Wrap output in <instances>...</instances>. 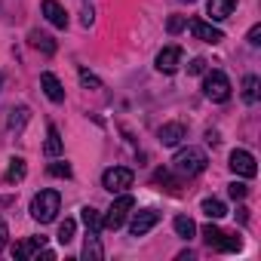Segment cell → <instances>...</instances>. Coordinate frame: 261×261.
Instances as JSON below:
<instances>
[{
    "label": "cell",
    "mask_w": 261,
    "mask_h": 261,
    "mask_svg": "<svg viewBox=\"0 0 261 261\" xmlns=\"http://www.w3.org/2000/svg\"><path fill=\"white\" fill-rule=\"evenodd\" d=\"M59 206H62L59 191H40V194L31 200V215H34V221L49 224V221L59 215Z\"/></svg>",
    "instance_id": "cell-1"
},
{
    "label": "cell",
    "mask_w": 261,
    "mask_h": 261,
    "mask_svg": "<svg viewBox=\"0 0 261 261\" xmlns=\"http://www.w3.org/2000/svg\"><path fill=\"white\" fill-rule=\"evenodd\" d=\"M237 175H243V178H255L258 175V166H255V157L249 154V151H233L230 154V163H227Z\"/></svg>",
    "instance_id": "cell-8"
},
{
    "label": "cell",
    "mask_w": 261,
    "mask_h": 261,
    "mask_svg": "<svg viewBox=\"0 0 261 261\" xmlns=\"http://www.w3.org/2000/svg\"><path fill=\"white\" fill-rule=\"evenodd\" d=\"M25 172H28L25 160H22V157H13V160H10L7 175H4V181H7V185H16V181H22V178H25Z\"/></svg>",
    "instance_id": "cell-16"
},
{
    "label": "cell",
    "mask_w": 261,
    "mask_h": 261,
    "mask_svg": "<svg viewBox=\"0 0 261 261\" xmlns=\"http://www.w3.org/2000/svg\"><path fill=\"white\" fill-rule=\"evenodd\" d=\"M233 10H237V0H209L206 4V13L212 22H224Z\"/></svg>",
    "instance_id": "cell-13"
},
{
    "label": "cell",
    "mask_w": 261,
    "mask_h": 261,
    "mask_svg": "<svg viewBox=\"0 0 261 261\" xmlns=\"http://www.w3.org/2000/svg\"><path fill=\"white\" fill-rule=\"evenodd\" d=\"M172 227H175V233H178V237H185V240H191V237L197 233V224H194L188 215H178V218L172 221Z\"/></svg>",
    "instance_id": "cell-22"
},
{
    "label": "cell",
    "mask_w": 261,
    "mask_h": 261,
    "mask_svg": "<svg viewBox=\"0 0 261 261\" xmlns=\"http://www.w3.org/2000/svg\"><path fill=\"white\" fill-rule=\"evenodd\" d=\"M133 169H126V166H111V169H105V175H101V188L105 191H111V194H123L126 188H133Z\"/></svg>",
    "instance_id": "cell-4"
},
{
    "label": "cell",
    "mask_w": 261,
    "mask_h": 261,
    "mask_svg": "<svg viewBox=\"0 0 261 261\" xmlns=\"http://www.w3.org/2000/svg\"><path fill=\"white\" fill-rule=\"evenodd\" d=\"M43 151L49 154V157H59L62 151H65V142H62V133L56 126H49L46 129V145H43Z\"/></svg>",
    "instance_id": "cell-15"
},
{
    "label": "cell",
    "mask_w": 261,
    "mask_h": 261,
    "mask_svg": "<svg viewBox=\"0 0 261 261\" xmlns=\"http://www.w3.org/2000/svg\"><path fill=\"white\" fill-rule=\"evenodd\" d=\"M157 224H160V212L157 209H142V212H136L133 224H129V233H133V237H145Z\"/></svg>",
    "instance_id": "cell-6"
},
{
    "label": "cell",
    "mask_w": 261,
    "mask_h": 261,
    "mask_svg": "<svg viewBox=\"0 0 261 261\" xmlns=\"http://www.w3.org/2000/svg\"><path fill=\"white\" fill-rule=\"evenodd\" d=\"M185 136H188L185 123H166V126H160V142H163L166 148H175Z\"/></svg>",
    "instance_id": "cell-12"
},
{
    "label": "cell",
    "mask_w": 261,
    "mask_h": 261,
    "mask_svg": "<svg viewBox=\"0 0 261 261\" xmlns=\"http://www.w3.org/2000/svg\"><path fill=\"white\" fill-rule=\"evenodd\" d=\"M74 230H77V224H74L71 218H65V221L59 224V237H56V240H59L62 246H68V243L74 240Z\"/></svg>",
    "instance_id": "cell-25"
},
{
    "label": "cell",
    "mask_w": 261,
    "mask_h": 261,
    "mask_svg": "<svg viewBox=\"0 0 261 261\" xmlns=\"http://www.w3.org/2000/svg\"><path fill=\"white\" fill-rule=\"evenodd\" d=\"M181 28H185V19H181V16H172V19L166 22V31H169V34H178Z\"/></svg>",
    "instance_id": "cell-31"
},
{
    "label": "cell",
    "mask_w": 261,
    "mask_h": 261,
    "mask_svg": "<svg viewBox=\"0 0 261 261\" xmlns=\"http://www.w3.org/2000/svg\"><path fill=\"white\" fill-rule=\"evenodd\" d=\"M136 209V200L129 197L126 191L111 203V209L105 212V218H101V227H108V230H117V227H123V221H126V215Z\"/></svg>",
    "instance_id": "cell-3"
},
{
    "label": "cell",
    "mask_w": 261,
    "mask_h": 261,
    "mask_svg": "<svg viewBox=\"0 0 261 261\" xmlns=\"http://www.w3.org/2000/svg\"><path fill=\"white\" fill-rule=\"evenodd\" d=\"M7 240H10V227H7V221H4V218H0V252H4Z\"/></svg>",
    "instance_id": "cell-34"
},
{
    "label": "cell",
    "mask_w": 261,
    "mask_h": 261,
    "mask_svg": "<svg viewBox=\"0 0 261 261\" xmlns=\"http://www.w3.org/2000/svg\"><path fill=\"white\" fill-rule=\"evenodd\" d=\"M53 178H71V166L68 163H49V169H46Z\"/></svg>",
    "instance_id": "cell-27"
},
{
    "label": "cell",
    "mask_w": 261,
    "mask_h": 261,
    "mask_svg": "<svg viewBox=\"0 0 261 261\" xmlns=\"http://www.w3.org/2000/svg\"><path fill=\"white\" fill-rule=\"evenodd\" d=\"M80 83H83L86 89H101V80H98L95 74H89V71H80Z\"/></svg>",
    "instance_id": "cell-28"
},
{
    "label": "cell",
    "mask_w": 261,
    "mask_h": 261,
    "mask_svg": "<svg viewBox=\"0 0 261 261\" xmlns=\"http://www.w3.org/2000/svg\"><path fill=\"white\" fill-rule=\"evenodd\" d=\"M203 212H206L209 218H224V215H227V206H224L221 200H212V197H209V200H203Z\"/></svg>",
    "instance_id": "cell-23"
},
{
    "label": "cell",
    "mask_w": 261,
    "mask_h": 261,
    "mask_svg": "<svg viewBox=\"0 0 261 261\" xmlns=\"http://www.w3.org/2000/svg\"><path fill=\"white\" fill-rule=\"evenodd\" d=\"M203 71H206V59H194L188 65V74H203Z\"/></svg>",
    "instance_id": "cell-32"
},
{
    "label": "cell",
    "mask_w": 261,
    "mask_h": 261,
    "mask_svg": "<svg viewBox=\"0 0 261 261\" xmlns=\"http://www.w3.org/2000/svg\"><path fill=\"white\" fill-rule=\"evenodd\" d=\"M206 154L200 151V148H185V151H178L175 154V160H172V169L178 172V175H200L203 169H206Z\"/></svg>",
    "instance_id": "cell-2"
},
{
    "label": "cell",
    "mask_w": 261,
    "mask_h": 261,
    "mask_svg": "<svg viewBox=\"0 0 261 261\" xmlns=\"http://www.w3.org/2000/svg\"><path fill=\"white\" fill-rule=\"evenodd\" d=\"M80 22H83V28H89V25L95 22V13H92V7H86V10L80 13Z\"/></svg>",
    "instance_id": "cell-33"
},
{
    "label": "cell",
    "mask_w": 261,
    "mask_h": 261,
    "mask_svg": "<svg viewBox=\"0 0 261 261\" xmlns=\"http://www.w3.org/2000/svg\"><path fill=\"white\" fill-rule=\"evenodd\" d=\"M28 117H31V111H28L25 105L13 108V111H10V129H13V133H22L25 123H28Z\"/></svg>",
    "instance_id": "cell-19"
},
{
    "label": "cell",
    "mask_w": 261,
    "mask_h": 261,
    "mask_svg": "<svg viewBox=\"0 0 261 261\" xmlns=\"http://www.w3.org/2000/svg\"><path fill=\"white\" fill-rule=\"evenodd\" d=\"M83 258H86V261H101V258H105V249H101V243H98V233H89V237H86Z\"/></svg>",
    "instance_id": "cell-17"
},
{
    "label": "cell",
    "mask_w": 261,
    "mask_h": 261,
    "mask_svg": "<svg viewBox=\"0 0 261 261\" xmlns=\"http://www.w3.org/2000/svg\"><path fill=\"white\" fill-rule=\"evenodd\" d=\"M227 194H230V197H233V200H243V197H246V194H249V188H246V185H243V181H233V185H230V188H227Z\"/></svg>",
    "instance_id": "cell-30"
},
{
    "label": "cell",
    "mask_w": 261,
    "mask_h": 261,
    "mask_svg": "<svg viewBox=\"0 0 261 261\" xmlns=\"http://www.w3.org/2000/svg\"><path fill=\"white\" fill-rule=\"evenodd\" d=\"M0 86H4V74H0Z\"/></svg>",
    "instance_id": "cell-36"
},
{
    "label": "cell",
    "mask_w": 261,
    "mask_h": 261,
    "mask_svg": "<svg viewBox=\"0 0 261 261\" xmlns=\"http://www.w3.org/2000/svg\"><path fill=\"white\" fill-rule=\"evenodd\" d=\"M40 10H43V16H46L56 28H68V13H65V7L59 4V0H43Z\"/></svg>",
    "instance_id": "cell-10"
},
{
    "label": "cell",
    "mask_w": 261,
    "mask_h": 261,
    "mask_svg": "<svg viewBox=\"0 0 261 261\" xmlns=\"http://www.w3.org/2000/svg\"><path fill=\"white\" fill-rule=\"evenodd\" d=\"M40 86H43V92L49 95V101H65V86L59 83V77L56 74H40Z\"/></svg>",
    "instance_id": "cell-14"
},
{
    "label": "cell",
    "mask_w": 261,
    "mask_h": 261,
    "mask_svg": "<svg viewBox=\"0 0 261 261\" xmlns=\"http://www.w3.org/2000/svg\"><path fill=\"white\" fill-rule=\"evenodd\" d=\"M221 237H224V230H218L215 224H206V227H203V240H206L209 246H218V243H221Z\"/></svg>",
    "instance_id": "cell-26"
},
{
    "label": "cell",
    "mask_w": 261,
    "mask_h": 261,
    "mask_svg": "<svg viewBox=\"0 0 261 261\" xmlns=\"http://www.w3.org/2000/svg\"><path fill=\"white\" fill-rule=\"evenodd\" d=\"M80 218H83V224H86L89 233H98V230H101V215H98L92 206H83V209H80Z\"/></svg>",
    "instance_id": "cell-21"
},
{
    "label": "cell",
    "mask_w": 261,
    "mask_h": 261,
    "mask_svg": "<svg viewBox=\"0 0 261 261\" xmlns=\"http://www.w3.org/2000/svg\"><path fill=\"white\" fill-rule=\"evenodd\" d=\"M203 95L209 101H227L230 98V80L221 71H209L206 80H203Z\"/></svg>",
    "instance_id": "cell-5"
},
{
    "label": "cell",
    "mask_w": 261,
    "mask_h": 261,
    "mask_svg": "<svg viewBox=\"0 0 261 261\" xmlns=\"http://www.w3.org/2000/svg\"><path fill=\"white\" fill-rule=\"evenodd\" d=\"M178 65H181V46H166V49H160V56H157V71H160V74H175Z\"/></svg>",
    "instance_id": "cell-9"
},
{
    "label": "cell",
    "mask_w": 261,
    "mask_h": 261,
    "mask_svg": "<svg viewBox=\"0 0 261 261\" xmlns=\"http://www.w3.org/2000/svg\"><path fill=\"white\" fill-rule=\"evenodd\" d=\"M188 28H191V34L197 37V40H203V43H221L224 40V34L215 28V25H209V22H203V19H191L188 22Z\"/></svg>",
    "instance_id": "cell-7"
},
{
    "label": "cell",
    "mask_w": 261,
    "mask_h": 261,
    "mask_svg": "<svg viewBox=\"0 0 261 261\" xmlns=\"http://www.w3.org/2000/svg\"><path fill=\"white\" fill-rule=\"evenodd\" d=\"M258 86H261V80H258L255 74H249V77L243 80V101H246V105H255V101H258Z\"/></svg>",
    "instance_id": "cell-20"
},
{
    "label": "cell",
    "mask_w": 261,
    "mask_h": 261,
    "mask_svg": "<svg viewBox=\"0 0 261 261\" xmlns=\"http://www.w3.org/2000/svg\"><path fill=\"white\" fill-rule=\"evenodd\" d=\"M154 181H160V185H169V191H175V188H178V181H175V178H172L166 169H157V172H154Z\"/></svg>",
    "instance_id": "cell-29"
},
{
    "label": "cell",
    "mask_w": 261,
    "mask_h": 261,
    "mask_svg": "<svg viewBox=\"0 0 261 261\" xmlns=\"http://www.w3.org/2000/svg\"><path fill=\"white\" fill-rule=\"evenodd\" d=\"M215 249H218V252H240V249H243V240H240L237 233H224Z\"/></svg>",
    "instance_id": "cell-24"
},
{
    "label": "cell",
    "mask_w": 261,
    "mask_h": 261,
    "mask_svg": "<svg viewBox=\"0 0 261 261\" xmlns=\"http://www.w3.org/2000/svg\"><path fill=\"white\" fill-rule=\"evenodd\" d=\"M249 43H252V46H258V43H261V25H255V28L249 31Z\"/></svg>",
    "instance_id": "cell-35"
},
{
    "label": "cell",
    "mask_w": 261,
    "mask_h": 261,
    "mask_svg": "<svg viewBox=\"0 0 261 261\" xmlns=\"http://www.w3.org/2000/svg\"><path fill=\"white\" fill-rule=\"evenodd\" d=\"M181 4H194V0H181Z\"/></svg>",
    "instance_id": "cell-37"
},
{
    "label": "cell",
    "mask_w": 261,
    "mask_h": 261,
    "mask_svg": "<svg viewBox=\"0 0 261 261\" xmlns=\"http://www.w3.org/2000/svg\"><path fill=\"white\" fill-rule=\"evenodd\" d=\"M43 243H46V237H31V240L16 243V258H22V261L37 258V255H40V249H43Z\"/></svg>",
    "instance_id": "cell-11"
},
{
    "label": "cell",
    "mask_w": 261,
    "mask_h": 261,
    "mask_svg": "<svg viewBox=\"0 0 261 261\" xmlns=\"http://www.w3.org/2000/svg\"><path fill=\"white\" fill-rule=\"evenodd\" d=\"M31 46L40 49L43 56H53V53H56V40H53L49 34H40V31H31Z\"/></svg>",
    "instance_id": "cell-18"
}]
</instances>
